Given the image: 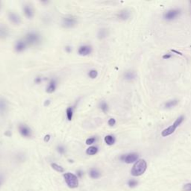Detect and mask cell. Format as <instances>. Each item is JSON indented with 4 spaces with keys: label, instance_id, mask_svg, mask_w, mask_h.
Wrapping results in <instances>:
<instances>
[{
    "label": "cell",
    "instance_id": "obj_1",
    "mask_svg": "<svg viewBox=\"0 0 191 191\" xmlns=\"http://www.w3.org/2000/svg\"><path fill=\"white\" fill-rule=\"evenodd\" d=\"M184 120H185V116H184V115L179 116L171 126L166 128L165 129H163V131H161V136L163 137V138H166V137H168L170 136V135L173 134L175 131V130L182 124Z\"/></svg>",
    "mask_w": 191,
    "mask_h": 191
},
{
    "label": "cell",
    "instance_id": "obj_2",
    "mask_svg": "<svg viewBox=\"0 0 191 191\" xmlns=\"http://www.w3.org/2000/svg\"><path fill=\"white\" fill-rule=\"evenodd\" d=\"M147 168V163L145 160L140 159L138 161L135 162L131 169V173L133 176H140L143 175Z\"/></svg>",
    "mask_w": 191,
    "mask_h": 191
},
{
    "label": "cell",
    "instance_id": "obj_3",
    "mask_svg": "<svg viewBox=\"0 0 191 191\" xmlns=\"http://www.w3.org/2000/svg\"><path fill=\"white\" fill-rule=\"evenodd\" d=\"M27 43V44L29 46H37L40 44L42 39L40 34L35 31H30L26 34V38L24 39Z\"/></svg>",
    "mask_w": 191,
    "mask_h": 191
},
{
    "label": "cell",
    "instance_id": "obj_4",
    "mask_svg": "<svg viewBox=\"0 0 191 191\" xmlns=\"http://www.w3.org/2000/svg\"><path fill=\"white\" fill-rule=\"evenodd\" d=\"M64 178L67 186L70 188H76L79 186V179L76 175H74L72 172H67L64 174Z\"/></svg>",
    "mask_w": 191,
    "mask_h": 191
},
{
    "label": "cell",
    "instance_id": "obj_5",
    "mask_svg": "<svg viewBox=\"0 0 191 191\" xmlns=\"http://www.w3.org/2000/svg\"><path fill=\"white\" fill-rule=\"evenodd\" d=\"M78 23V20L75 17L72 15H68L62 20V26L64 28H74Z\"/></svg>",
    "mask_w": 191,
    "mask_h": 191
},
{
    "label": "cell",
    "instance_id": "obj_6",
    "mask_svg": "<svg viewBox=\"0 0 191 191\" xmlns=\"http://www.w3.org/2000/svg\"><path fill=\"white\" fill-rule=\"evenodd\" d=\"M181 9L178 8H173V9H170L169 11H166L163 14V19L167 21H172L176 19L177 17L181 14Z\"/></svg>",
    "mask_w": 191,
    "mask_h": 191
},
{
    "label": "cell",
    "instance_id": "obj_7",
    "mask_svg": "<svg viewBox=\"0 0 191 191\" xmlns=\"http://www.w3.org/2000/svg\"><path fill=\"white\" fill-rule=\"evenodd\" d=\"M138 154L132 152V153H128L126 155H121L120 160L122 161H124L126 163H132L134 162L138 161Z\"/></svg>",
    "mask_w": 191,
    "mask_h": 191
},
{
    "label": "cell",
    "instance_id": "obj_8",
    "mask_svg": "<svg viewBox=\"0 0 191 191\" xmlns=\"http://www.w3.org/2000/svg\"><path fill=\"white\" fill-rule=\"evenodd\" d=\"M18 131L21 136L23 138H31L32 136V131L31 129L28 127L27 125L25 124H20L18 126Z\"/></svg>",
    "mask_w": 191,
    "mask_h": 191
},
{
    "label": "cell",
    "instance_id": "obj_9",
    "mask_svg": "<svg viewBox=\"0 0 191 191\" xmlns=\"http://www.w3.org/2000/svg\"><path fill=\"white\" fill-rule=\"evenodd\" d=\"M93 52V48L90 45H83L81 46L78 50V54L82 56H87L90 55Z\"/></svg>",
    "mask_w": 191,
    "mask_h": 191
},
{
    "label": "cell",
    "instance_id": "obj_10",
    "mask_svg": "<svg viewBox=\"0 0 191 191\" xmlns=\"http://www.w3.org/2000/svg\"><path fill=\"white\" fill-rule=\"evenodd\" d=\"M23 13L28 19L31 20L35 16V10L30 4H26L23 6Z\"/></svg>",
    "mask_w": 191,
    "mask_h": 191
},
{
    "label": "cell",
    "instance_id": "obj_11",
    "mask_svg": "<svg viewBox=\"0 0 191 191\" xmlns=\"http://www.w3.org/2000/svg\"><path fill=\"white\" fill-rule=\"evenodd\" d=\"M8 20L11 21V23H13V25H20V23H22V20L21 17H20L19 14H17V13L13 12V11H11V12L8 13Z\"/></svg>",
    "mask_w": 191,
    "mask_h": 191
},
{
    "label": "cell",
    "instance_id": "obj_12",
    "mask_svg": "<svg viewBox=\"0 0 191 191\" xmlns=\"http://www.w3.org/2000/svg\"><path fill=\"white\" fill-rule=\"evenodd\" d=\"M28 44L25 40H19L16 42L14 46V50L17 52H23L27 49Z\"/></svg>",
    "mask_w": 191,
    "mask_h": 191
},
{
    "label": "cell",
    "instance_id": "obj_13",
    "mask_svg": "<svg viewBox=\"0 0 191 191\" xmlns=\"http://www.w3.org/2000/svg\"><path fill=\"white\" fill-rule=\"evenodd\" d=\"M131 17V12L127 9H123L117 13V18L122 21H126Z\"/></svg>",
    "mask_w": 191,
    "mask_h": 191
},
{
    "label": "cell",
    "instance_id": "obj_14",
    "mask_svg": "<svg viewBox=\"0 0 191 191\" xmlns=\"http://www.w3.org/2000/svg\"><path fill=\"white\" fill-rule=\"evenodd\" d=\"M57 88V82L55 79H52L50 80V83L47 85L46 89V92L47 94H53Z\"/></svg>",
    "mask_w": 191,
    "mask_h": 191
},
{
    "label": "cell",
    "instance_id": "obj_15",
    "mask_svg": "<svg viewBox=\"0 0 191 191\" xmlns=\"http://www.w3.org/2000/svg\"><path fill=\"white\" fill-rule=\"evenodd\" d=\"M8 109V101L4 98L0 97V114L5 115Z\"/></svg>",
    "mask_w": 191,
    "mask_h": 191
},
{
    "label": "cell",
    "instance_id": "obj_16",
    "mask_svg": "<svg viewBox=\"0 0 191 191\" xmlns=\"http://www.w3.org/2000/svg\"><path fill=\"white\" fill-rule=\"evenodd\" d=\"M10 35V31L6 26L3 24H0V39L5 40L8 38Z\"/></svg>",
    "mask_w": 191,
    "mask_h": 191
},
{
    "label": "cell",
    "instance_id": "obj_17",
    "mask_svg": "<svg viewBox=\"0 0 191 191\" xmlns=\"http://www.w3.org/2000/svg\"><path fill=\"white\" fill-rule=\"evenodd\" d=\"M136 77H137L136 72L131 70L126 71V72H125L124 74H123V78H124L125 80L128 81V82L134 80V79H136Z\"/></svg>",
    "mask_w": 191,
    "mask_h": 191
},
{
    "label": "cell",
    "instance_id": "obj_18",
    "mask_svg": "<svg viewBox=\"0 0 191 191\" xmlns=\"http://www.w3.org/2000/svg\"><path fill=\"white\" fill-rule=\"evenodd\" d=\"M179 101L178 99H172V100H169L164 103V108L166 109H170L172 108L175 107L178 104Z\"/></svg>",
    "mask_w": 191,
    "mask_h": 191
},
{
    "label": "cell",
    "instance_id": "obj_19",
    "mask_svg": "<svg viewBox=\"0 0 191 191\" xmlns=\"http://www.w3.org/2000/svg\"><path fill=\"white\" fill-rule=\"evenodd\" d=\"M104 140L106 144L108 145V146H112V145L114 144L115 142H116V138H115V137L111 134L106 135V136L105 137Z\"/></svg>",
    "mask_w": 191,
    "mask_h": 191
},
{
    "label": "cell",
    "instance_id": "obj_20",
    "mask_svg": "<svg viewBox=\"0 0 191 191\" xmlns=\"http://www.w3.org/2000/svg\"><path fill=\"white\" fill-rule=\"evenodd\" d=\"M108 31L106 28H101V29L99 30L98 31V38L99 40H103V39L106 38L108 36Z\"/></svg>",
    "mask_w": 191,
    "mask_h": 191
},
{
    "label": "cell",
    "instance_id": "obj_21",
    "mask_svg": "<svg viewBox=\"0 0 191 191\" xmlns=\"http://www.w3.org/2000/svg\"><path fill=\"white\" fill-rule=\"evenodd\" d=\"M99 108L101 109V111H102L103 113L106 114V113H108V111L109 106L105 101H102V102H100V103H99Z\"/></svg>",
    "mask_w": 191,
    "mask_h": 191
},
{
    "label": "cell",
    "instance_id": "obj_22",
    "mask_svg": "<svg viewBox=\"0 0 191 191\" xmlns=\"http://www.w3.org/2000/svg\"><path fill=\"white\" fill-rule=\"evenodd\" d=\"M66 116H67V119L68 121H71L73 117V108L69 107L66 110Z\"/></svg>",
    "mask_w": 191,
    "mask_h": 191
},
{
    "label": "cell",
    "instance_id": "obj_23",
    "mask_svg": "<svg viewBox=\"0 0 191 191\" xmlns=\"http://www.w3.org/2000/svg\"><path fill=\"white\" fill-rule=\"evenodd\" d=\"M89 175H90V178H99V176H100V172L98 171L96 169L93 168L90 170Z\"/></svg>",
    "mask_w": 191,
    "mask_h": 191
},
{
    "label": "cell",
    "instance_id": "obj_24",
    "mask_svg": "<svg viewBox=\"0 0 191 191\" xmlns=\"http://www.w3.org/2000/svg\"><path fill=\"white\" fill-rule=\"evenodd\" d=\"M98 151H99V149H98V147L93 146H90L89 148L87 149L86 153H87V155H94L98 152Z\"/></svg>",
    "mask_w": 191,
    "mask_h": 191
},
{
    "label": "cell",
    "instance_id": "obj_25",
    "mask_svg": "<svg viewBox=\"0 0 191 191\" xmlns=\"http://www.w3.org/2000/svg\"><path fill=\"white\" fill-rule=\"evenodd\" d=\"M51 167L54 170H55V171H57L58 172H63L64 171V169L61 167V166L57 164V163H52Z\"/></svg>",
    "mask_w": 191,
    "mask_h": 191
},
{
    "label": "cell",
    "instance_id": "obj_26",
    "mask_svg": "<svg viewBox=\"0 0 191 191\" xmlns=\"http://www.w3.org/2000/svg\"><path fill=\"white\" fill-rule=\"evenodd\" d=\"M88 76L92 79H95L98 76V71L96 70H91L89 71Z\"/></svg>",
    "mask_w": 191,
    "mask_h": 191
},
{
    "label": "cell",
    "instance_id": "obj_27",
    "mask_svg": "<svg viewBox=\"0 0 191 191\" xmlns=\"http://www.w3.org/2000/svg\"><path fill=\"white\" fill-rule=\"evenodd\" d=\"M57 151L58 152V153L61 154V155H64V154H65L66 152V149L65 147L63 146H58L57 147Z\"/></svg>",
    "mask_w": 191,
    "mask_h": 191
},
{
    "label": "cell",
    "instance_id": "obj_28",
    "mask_svg": "<svg viewBox=\"0 0 191 191\" xmlns=\"http://www.w3.org/2000/svg\"><path fill=\"white\" fill-rule=\"evenodd\" d=\"M96 140V138H94V137H93V138H88V139H87V140H86V144L87 145H92L93 143H95Z\"/></svg>",
    "mask_w": 191,
    "mask_h": 191
},
{
    "label": "cell",
    "instance_id": "obj_29",
    "mask_svg": "<svg viewBox=\"0 0 191 191\" xmlns=\"http://www.w3.org/2000/svg\"><path fill=\"white\" fill-rule=\"evenodd\" d=\"M128 185L130 187H134L138 185V182L135 180H130V181H128Z\"/></svg>",
    "mask_w": 191,
    "mask_h": 191
},
{
    "label": "cell",
    "instance_id": "obj_30",
    "mask_svg": "<svg viewBox=\"0 0 191 191\" xmlns=\"http://www.w3.org/2000/svg\"><path fill=\"white\" fill-rule=\"evenodd\" d=\"M108 126H115V124H116V119H115L114 118H111V119H109L108 121Z\"/></svg>",
    "mask_w": 191,
    "mask_h": 191
},
{
    "label": "cell",
    "instance_id": "obj_31",
    "mask_svg": "<svg viewBox=\"0 0 191 191\" xmlns=\"http://www.w3.org/2000/svg\"><path fill=\"white\" fill-rule=\"evenodd\" d=\"M42 81H43V79H42L41 77H37L35 79V83L37 84H40L42 82Z\"/></svg>",
    "mask_w": 191,
    "mask_h": 191
},
{
    "label": "cell",
    "instance_id": "obj_32",
    "mask_svg": "<svg viewBox=\"0 0 191 191\" xmlns=\"http://www.w3.org/2000/svg\"><path fill=\"white\" fill-rule=\"evenodd\" d=\"M184 190L185 191H191V184H187L184 187Z\"/></svg>",
    "mask_w": 191,
    "mask_h": 191
},
{
    "label": "cell",
    "instance_id": "obj_33",
    "mask_svg": "<svg viewBox=\"0 0 191 191\" xmlns=\"http://www.w3.org/2000/svg\"><path fill=\"white\" fill-rule=\"evenodd\" d=\"M163 57V58L164 59V60H168V59L171 58L172 55H171V54H165V55H163V57Z\"/></svg>",
    "mask_w": 191,
    "mask_h": 191
},
{
    "label": "cell",
    "instance_id": "obj_34",
    "mask_svg": "<svg viewBox=\"0 0 191 191\" xmlns=\"http://www.w3.org/2000/svg\"><path fill=\"white\" fill-rule=\"evenodd\" d=\"M50 139H51V136H50V134H46V135H45L44 139H43V140H44L45 142L48 143V142L50 140Z\"/></svg>",
    "mask_w": 191,
    "mask_h": 191
},
{
    "label": "cell",
    "instance_id": "obj_35",
    "mask_svg": "<svg viewBox=\"0 0 191 191\" xmlns=\"http://www.w3.org/2000/svg\"><path fill=\"white\" fill-rule=\"evenodd\" d=\"M65 51L66 52H67V53H70V52H72V47L70 46H67L65 47Z\"/></svg>",
    "mask_w": 191,
    "mask_h": 191
},
{
    "label": "cell",
    "instance_id": "obj_36",
    "mask_svg": "<svg viewBox=\"0 0 191 191\" xmlns=\"http://www.w3.org/2000/svg\"><path fill=\"white\" fill-rule=\"evenodd\" d=\"M77 175L79 177H81V178H82V177L83 176V171H82V170H78V171H77Z\"/></svg>",
    "mask_w": 191,
    "mask_h": 191
},
{
    "label": "cell",
    "instance_id": "obj_37",
    "mask_svg": "<svg viewBox=\"0 0 191 191\" xmlns=\"http://www.w3.org/2000/svg\"><path fill=\"white\" fill-rule=\"evenodd\" d=\"M50 103H51V101L49 100V99H47V100L45 101L44 104H43V105H44L45 106H49L50 105Z\"/></svg>",
    "mask_w": 191,
    "mask_h": 191
},
{
    "label": "cell",
    "instance_id": "obj_38",
    "mask_svg": "<svg viewBox=\"0 0 191 191\" xmlns=\"http://www.w3.org/2000/svg\"><path fill=\"white\" fill-rule=\"evenodd\" d=\"M5 135H6V136H8V137H11L12 134H11V131H6V133H5Z\"/></svg>",
    "mask_w": 191,
    "mask_h": 191
},
{
    "label": "cell",
    "instance_id": "obj_39",
    "mask_svg": "<svg viewBox=\"0 0 191 191\" xmlns=\"http://www.w3.org/2000/svg\"><path fill=\"white\" fill-rule=\"evenodd\" d=\"M171 51H172V52H174V53H176L177 55H182V52H178V51H176V50H172Z\"/></svg>",
    "mask_w": 191,
    "mask_h": 191
},
{
    "label": "cell",
    "instance_id": "obj_40",
    "mask_svg": "<svg viewBox=\"0 0 191 191\" xmlns=\"http://www.w3.org/2000/svg\"><path fill=\"white\" fill-rule=\"evenodd\" d=\"M1 183H2V178H1V177H0V185H1Z\"/></svg>",
    "mask_w": 191,
    "mask_h": 191
},
{
    "label": "cell",
    "instance_id": "obj_41",
    "mask_svg": "<svg viewBox=\"0 0 191 191\" xmlns=\"http://www.w3.org/2000/svg\"><path fill=\"white\" fill-rule=\"evenodd\" d=\"M190 6H191V1L190 2Z\"/></svg>",
    "mask_w": 191,
    "mask_h": 191
},
{
    "label": "cell",
    "instance_id": "obj_42",
    "mask_svg": "<svg viewBox=\"0 0 191 191\" xmlns=\"http://www.w3.org/2000/svg\"><path fill=\"white\" fill-rule=\"evenodd\" d=\"M0 8H1V4H0Z\"/></svg>",
    "mask_w": 191,
    "mask_h": 191
}]
</instances>
